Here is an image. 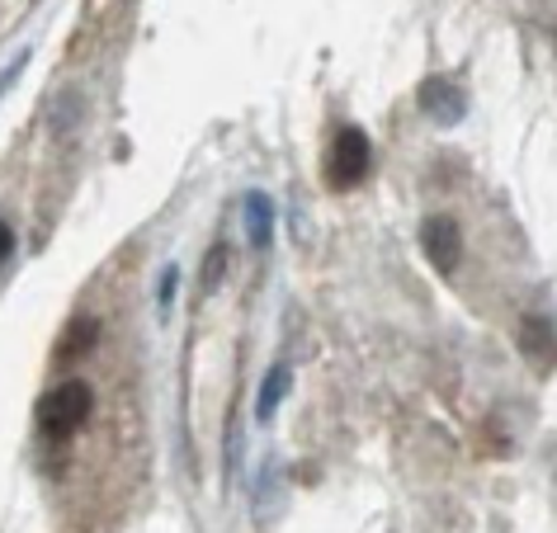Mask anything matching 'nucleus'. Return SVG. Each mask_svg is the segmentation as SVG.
<instances>
[{"instance_id":"5","label":"nucleus","mask_w":557,"mask_h":533,"mask_svg":"<svg viewBox=\"0 0 557 533\" xmlns=\"http://www.w3.org/2000/svg\"><path fill=\"white\" fill-rule=\"evenodd\" d=\"M95 340H100V321H95V317H72V326H66L62 340H58V359H81V355H90Z\"/></svg>"},{"instance_id":"6","label":"nucleus","mask_w":557,"mask_h":533,"mask_svg":"<svg viewBox=\"0 0 557 533\" xmlns=\"http://www.w3.org/2000/svg\"><path fill=\"white\" fill-rule=\"evenodd\" d=\"M246 232L256 246H270V232H274V208L264 194H250L246 199Z\"/></svg>"},{"instance_id":"2","label":"nucleus","mask_w":557,"mask_h":533,"mask_svg":"<svg viewBox=\"0 0 557 533\" xmlns=\"http://www.w3.org/2000/svg\"><path fill=\"white\" fill-rule=\"evenodd\" d=\"M369 165H373V147H369V137L359 133V128H336V137H331V147H326V185L331 189H355L359 179L369 175Z\"/></svg>"},{"instance_id":"7","label":"nucleus","mask_w":557,"mask_h":533,"mask_svg":"<svg viewBox=\"0 0 557 533\" xmlns=\"http://www.w3.org/2000/svg\"><path fill=\"white\" fill-rule=\"evenodd\" d=\"M520 345L534 359H553L557 355V340H553V331H548V321H543V317H524L520 321Z\"/></svg>"},{"instance_id":"3","label":"nucleus","mask_w":557,"mask_h":533,"mask_svg":"<svg viewBox=\"0 0 557 533\" xmlns=\"http://www.w3.org/2000/svg\"><path fill=\"white\" fill-rule=\"evenodd\" d=\"M421 250L430 256V264H435L440 274H449L458 264V256H463V232H458V222L444 218V213L425 218L421 222Z\"/></svg>"},{"instance_id":"8","label":"nucleus","mask_w":557,"mask_h":533,"mask_svg":"<svg viewBox=\"0 0 557 533\" xmlns=\"http://www.w3.org/2000/svg\"><path fill=\"white\" fill-rule=\"evenodd\" d=\"M284 392H288V369L278 363V369H270V377H264V387H260L256 416H260V420H270V416H274V406L284 401Z\"/></svg>"},{"instance_id":"1","label":"nucleus","mask_w":557,"mask_h":533,"mask_svg":"<svg viewBox=\"0 0 557 533\" xmlns=\"http://www.w3.org/2000/svg\"><path fill=\"white\" fill-rule=\"evenodd\" d=\"M95 411V392L90 383H58L44 392V401H38V430L48 434V439H62V434L81 430Z\"/></svg>"},{"instance_id":"9","label":"nucleus","mask_w":557,"mask_h":533,"mask_svg":"<svg viewBox=\"0 0 557 533\" xmlns=\"http://www.w3.org/2000/svg\"><path fill=\"white\" fill-rule=\"evenodd\" d=\"M10 250H15V232H10V227H5V222H0V260H5V256H10Z\"/></svg>"},{"instance_id":"4","label":"nucleus","mask_w":557,"mask_h":533,"mask_svg":"<svg viewBox=\"0 0 557 533\" xmlns=\"http://www.w3.org/2000/svg\"><path fill=\"white\" fill-rule=\"evenodd\" d=\"M421 109L435 123H458V119L468 114V100H463V90H458L454 80H440L435 76V80H425V86H421Z\"/></svg>"}]
</instances>
